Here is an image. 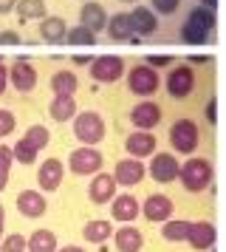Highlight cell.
Listing matches in <instances>:
<instances>
[{
  "mask_svg": "<svg viewBox=\"0 0 226 252\" xmlns=\"http://www.w3.org/2000/svg\"><path fill=\"white\" fill-rule=\"evenodd\" d=\"M215 26H218V20H215L212 9L198 6V9H192L190 12L187 23H184V29H181V40H184L187 46H203V43L212 37Z\"/></svg>",
  "mask_w": 226,
  "mask_h": 252,
  "instance_id": "6da1fadb",
  "label": "cell"
},
{
  "mask_svg": "<svg viewBox=\"0 0 226 252\" xmlns=\"http://www.w3.org/2000/svg\"><path fill=\"white\" fill-rule=\"evenodd\" d=\"M178 179L190 193H201L212 184V164L206 159H190L178 167Z\"/></svg>",
  "mask_w": 226,
  "mask_h": 252,
  "instance_id": "7a4b0ae2",
  "label": "cell"
},
{
  "mask_svg": "<svg viewBox=\"0 0 226 252\" xmlns=\"http://www.w3.org/2000/svg\"><path fill=\"white\" fill-rule=\"evenodd\" d=\"M74 136L85 145H96L105 139V119L96 111H82L74 119Z\"/></svg>",
  "mask_w": 226,
  "mask_h": 252,
  "instance_id": "3957f363",
  "label": "cell"
},
{
  "mask_svg": "<svg viewBox=\"0 0 226 252\" xmlns=\"http://www.w3.org/2000/svg\"><path fill=\"white\" fill-rule=\"evenodd\" d=\"M170 145L178 153H195V148H198V125L192 119H178L170 127Z\"/></svg>",
  "mask_w": 226,
  "mask_h": 252,
  "instance_id": "277c9868",
  "label": "cell"
},
{
  "mask_svg": "<svg viewBox=\"0 0 226 252\" xmlns=\"http://www.w3.org/2000/svg\"><path fill=\"white\" fill-rule=\"evenodd\" d=\"M68 167L77 176H88V173H99L102 167V153L93 145H85V148H77L71 156H68Z\"/></svg>",
  "mask_w": 226,
  "mask_h": 252,
  "instance_id": "5b68a950",
  "label": "cell"
},
{
  "mask_svg": "<svg viewBox=\"0 0 226 252\" xmlns=\"http://www.w3.org/2000/svg\"><path fill=\"white\" fill-rule=\"evenodd\" d=\"M127 88L136 94V96H150V94L158 91V74L153 65H136L130 74H127Z\"/></svg>",
  "mask_w": 226,
  "mask_h": 252,
  "instance_id": "8992f818",
  "label": "cell"
},
{
  "mask_svg": "<svg viewBox=\"0 0 226 252\" xmlns=\"http://www.w3.org/2000/svg\"><path fill=\"white\" fill-rule=\"evenodd\" d=\"M195 88V74L190 65H175L167 74V91L172 99H187Z\"/></svg>",
  "mask_w": 226,
  "mask_h": 252,
  "instance_id": "52a82bcc",
  "label": "cell"
},
{
  "mask_svg": "<svg viewBox=\"0 0 226 252\" xmlns=\"http://www.w3.org/2000/svg\"><path fill=\"white\" fill-rule=\"evenodd\" d=\"M122 74H124L122 57L105 54V57H96L90 63V77L96 82H116V80H122Z\"/></svg>",
  "mask_w": 226,
  "mask_h": 252,
  "instance_id": "ba28073f",
  "label": "cell"
},
{
  "mask_svg": "<svg viewBox=\"0 0 226 252\" xmlns=\"http://www.w3.org/2000/svg\"><path fill=\"white\" fill-rule=\"evenodd\" d=\"M178 159L172 156V153H156V159L150 164V176L156 179L158 184H170L178 179Z\"/></svg>",
  "mask_w": 226,
  "mask_h": 252,
  "instance_id": "9c48e42d",
  "label": "cell"
},
{
  "mask_svg": "<svg viewBox=\"0 0 226 252\" xmlns=\"http://www.w3.org/2000/svg\"><path fill=\"white\" fill-rule=\"evenodd\" d=\"M113 179H116V184H122V187H133V184H139L141 179H144V164L136 159V156L116 161V173H113Z\"/></svg>",
  "mask_w": 226,
  "mask_h": 252,
  "instance_id": "30bf717a",
  "label": "cell"
},
{
  "mask_svg": "<svg viewBox=\"0 0 226 252\" xmlns=\"http://www.w3.org/2000/svg\"><path fill=\"white\" fill-rule=\"evenodd\" d=\"M130 122H133L139 130H153V127L161 122V108L156 102H139L130 111Z\"/></svg>",
  "mask_w": 226,
  "mask_h": 252,
  "instance_id": "8fae6325",
  "label": "cell"
},
{
  "mask_svg": "<svg viewBox=\"0 0 226 252\" xmlns=\"http://www.w3.org/2000/svg\"><path fill=\"white\" fill-rule=\"evenodd\" d=\"M9 80L20 94H28L34 85H37V71L31 68L28 60H17V63L11 65V71H9Z\"/></svg>",
  "mask_w": 226,
  "mask_h": 252,
  "instance_id": "7c38bea8",
  "label": "cell"
},
{
  "mask_svg": "<svg viewBox=\"0 0 226 252\" xmlns=\"http://www.w3.org/2000/svg\"><path fill=\"white\" fill-rule=\"evenodd\" d=\"M88 195H90L93 204L111 201L113 195H116V179H113L111 173H96V179H93L90 187H88Z\"/></svg>",
  "mask_w": 226,
  "mask_h": 252,
  "instance_id": "4fadbf2b",
  "label": "cell"
},
{
  "mask_svg": "<svg viewBox=\"0 0 226 252\" xmlns=\"http://www.w3.org/2000/svg\"><path fill=\"white\" fill-rule=\"evenodd\" d=\"M62 173H65V167H62L59 159H45L40 164V170H37V184L43 190H56L59 182H62Z\"/></svg>",
  "mask_w": 226,
  "mask_h": 252,
  "instance_id": "5bb4252c",
  "label": "cell"
},
{
  "mask_svg": "<svg viewBox=\"0 0 226 252\" xmlns=\"http://www.w3.org/2000/svg\"><path fill=\"white\" fill-rule=\"evenodd\" d=\"M105 32L111 37L113 43H130L133 40V23H130V14H113L111 20L105 23Z\"/></svg>",
  "mask_w": 226,
  "mask_h": 252,
  "instance_id": "9a60e30c",
  "label": "cell"
},
{
  "mask_svg": "<svg viewBox=\"0 0 226 252\" xmlns=\"http://www.w3.org/2000/svg\"><path fill=\"white\" fill-rule=\"evenodd\" d=\"M17 210H20V216L26 218H40L48 210V204H45L43 193H37V190H23L20 195H17Z\"/></svg>",
  "mask_w": 226,
  "mask_h": 252,
  "instance_id": "2e32d148",
  "label": "cell"
},
{
  "mask_svg": "<svg viewBox=\"0 0 226 252\" xmlns=\"http://www.w3.org/2000/svg\"><path fill=\"white\" fill-rule=\"evenodd\" d=\"M124 148H127V153L136 156V159L153 156V153H156V136H153L150 130H139V133H133V136H127Z\"/></svg>",
  "mask_w": 226,
  "mask_h": 252,
  "instance_id": "e0dca14e",
  "label": "cell"
},
{
  "mask_svg": "<svg viewBox=\"0 0 226 252\" xmlns=\"http://www.w3.org/2000/svg\"><path fill=\"white\" fill-rule=\"evenodd\" d=\"M141 213H144V218L147 221H167L170 216H172V201H170L167 195H161V193H156V195H150L144 201V207H141Z\"/></svg>",
  "mask_w": 226,
  "mask_h": 252,
  "instance_id": "ac0fdd59",
  "label": "cell"
},
{
  "mask_svg": "<svg viewBox=\"0 0 226 252\" xmlns=\"http://www.w3.org/2000/svg\"><path fill=\"white\" fill-rule=\"evenodd\" d=\"M215 238H218V232H215V227L209 221H195V224H190L187 241H190L195 250H209L215 244Z\"/></svg>",
  "mask_w": 226,
  "mask_h": 252,
  "instance_id": "d6986e66",
  "label": "cell"
},
{
  "mask_svg": "<svg viewBox=\"0 0 226 252\" xmlns=\"http://www.w3.org/2000/svg\"><path fill=\"white\" fill-rule=\"evenodd\" d=\"M79 23L96 34V32H105L108 14H105V9H102L99 3H90V0H85V6L79 9Z\"/></svg>",
  "mask_w": 226,
  "mask_h": 252,
  "instance_id": "ffe728a7",
  "label": "cell"
},
{
  "mask_svg": "<svg viewBox=\"0 0 226 252\" xmlns=\"http://www.w3.org/2000/svg\"><path fill=\"white\" fill-rule=\"evenodd\" d=\"M141 213V207H139V201H136L130 193L124 195H113V207H111V216L116 218V221H124V224H130L136 216Z\"/></svg>",
  "mask_w": 226,
  "mask_h": 252,
  "instance_id": "44dd1931",
  "label": "cell"
},
{
  "mask_svg": "<svg viewBox=\"0 0 226 252\" xmlns=\"http://www.w3.org/2000/svg\"><path fill=\"white\" fill-rule=\"evenodd\" d=\"M130 23H133V34H153L158 29V20H156V12L153 9H147V6H136L133 14H130Z\"/></svg>",
  "mask_w": 226,
  "mask_h": 252,
  "instance_id": "7402d4cb",
  "label": "cell"
},
{
  "mask_svg": "<svg viewBox=\"0 0 226 252\" xmlns=\"http://www.w3.org/2000/svg\"><path fill=\"white\" fill-rule=\"evenodd\" d=\"M65 32H68V26L62 17H43L40 20V37H43V43H51V46L65 43Z\"/></svg>",
  "mask_w": 226,
  "mask_h": 252,
  "instance_id": "603a6c76",
  "label": "cell"
},
{
  "mask_svg": "<svg viewBox=\"0 0 226 252\" xmlns=\"http://www.w3.org/2000/svg\"><path fill=\"white\" fill-rule=\"evenodd\" d=\"M113 235H116V250L119 252H139L141 250V244H144V238H141V232L136 227H122V229H113Z\"/></svg>",
  "mask_w": 226,
  "mask_h": 252,
  "instance_id": "cb8c5ba5",
  "label": "cell"
},
{
  "mask_svg": "<svg viewBox=\"0 0 226 252\" xmlns=\"http://www.w3.org/2000/svg\"><path fill=\"white\" fill-rule=\"evenodd\" d=\"M51 119L54 122H65V119H74L77 116V99H74V94H62V96H54V102H51Z\"/></svg>",
  "mask_w": 226,
  "mask_h": 252,
  "instance_id": "d4e9b609",
  "label": "cell"
},
{
  "mask_svg": "<svg viewBox=\"0 0 226 252\" xmlns=\"http://www.w3.org/2000/svg\"><path fill=\"white\" fill-rule=\"evenodd\" d=\"M28 252H56V235L51 229H34L31 238L26 241Z\"/></svg>",
  "mask_w": 226,
  "mask_h": 252,
  "instance_id": "484cf974",
  "label": "cell"
},
{
  "mask_svg": "<svg viewBox=\"0 0 226 252\" xmlns=\"http://www.w3.org/2000/svg\"><path fill=\"white\" fill-rule=\"evenodd\" d=\"M14 9H17V20L28 23V20H43L48 6H45V0H20V3H14Z\"/></svg>",
  "mask_w": 226,
  "mask_h": 252,
  "instance_id": "4316f807",
  "label": "cell"
},
{
  "mask_svg": "<svg viewBox=\"0 0 226 252\" xmlns=\"http://www.w3.org/2000/svg\"><path fill=\"white\" fill-rule=\"evenodd\" d=\"M111 221H88L85 227H82V235L90 241V244H105V241L111 238Z\"/></svg>",
  "mask_w": 226,
  "mask_h": 252,
  "instance_id": "83f0119b",
  "label": "cell"
},
{
  "mask_svg": "<svg viewBox=\"0 0 226 252\" xmlns=\"http://www.w3.org/2000/svg\"><path fill=\"white\" fill-rule=\"evenodd\" d=\"M51 91H54V96L74 94L77 91V74H71V71H56L54 77H51Z\"/></svg>",
  "mask_w": 226,
  "mask_h": 252,
  "instance_id": "f1b7e54d",
  "label": "cell"
},
{
  "mask_svg": "<svg viewBox=\"0 0 226 252\" xmlns=\"http://www.w3.org/2000/svg\"><path fill=\"white\" fill-rule=\"evenodd\" d=\"M65 43L68 46H93V43H96V34L79 23L77 29H68L65 32Z\"/></svg>",
  "mask_w": 226,
  "mask_h": 252,
  "instance_id": "f546056e",
  "label": "cell"
},
{
  "mask_svg": "<svg viewBox=\"0 0 226 252\" xmlns=\"http://www.w3.org/2000/svg\"><path fill=\"white\" fill-rule=\"evenodd\" d=\"M37 153H40V150L34 148L28 139H20V142L11 148V156L20 161V164H34V161H37Z\"/></svg>",
  "mask_w": 226,
  "mask_h": 252,
  "instance_id": "4dcf8cb0",
  "label": "cell"
},
{
  "mask_svg": "<svg viewBox=\"0 0 226 252\" xmlns=\"http://www.w3.org/2000/svg\"><path fill=\"white\" fill-rule=\"evenodd\" d=\"M187 232H190V221H167L161 235L167 241H187Z\"/></svg>",
  "mask_w": 226,
  "mask_h": 252,
  "instance_id": "1f68e13d",
  "label": "cell"
},
{
  "mask_svg": "<svg viewBox=\"0 0 226 252\" xmlns=\"http://www.w3.org/2000/svg\"><path fill=\"white\" fill-rule=\"evenodd\" d=\"M23 139H28L37 150H43L45 145H48V139H51V133H48V127H43V125H31L28 130H26V136Z\"/></svg>",
  "mask_w": 226,
  "mask_h": 252,
  "instance_id": "d6a6232c",
  "label": "cell"
},
{
  "mask_svg": "<svg viewBox=\"0 0 226 252\" xmlns=\"http://www.w3.org/2000/svg\"><path fill=\"white\" fill-rule=\"evenodd\" d=\"M11 161H14V156H11V150L6 148V145H0V193L6 190V184H9V167Z\"/></svg>",
  "mask_w": 226,
  "mask_h": 252,
  "instance_id": "836d02e7",
  "label": "cell"
},
{
  "mask_svg": "<svg viewBox=\"0 0 226 252\" xmlns=\"http://www.w3.org/2000/svg\"><path fill=\"white\" fill-rule=\"evenodd\" d=\"M0 252H26V238H23L20 232H14V235H9V238L3 241Z\"/></svg>",
  "mask_w": 226,
  "mask_h": 252,
  "instance_id": "e575fe53",
  "label": "cell"
},
{
  "mask_svg": "<svg viewBox=\"0 0 226 252\" xmlns=\"http://www.w3.org/2000/svg\"><path fill=\"white\" fill-rule=\"evenodd\" d=\"M14 125H17L14 114L11 111H0V136H9L11 130H14Z\"/></svg>",
  "mask_w": 226,
  "mask_h": 252,
  "instance_id": "d590c367",
  "label": "cell"
},
{
  "mask_svg": "<svg viewBox=\"0 0 226 252\" xmlns=\"http://www.w3.org/2000/svg\"><path fill=\"white\" fill-rule=\"evenodd\" d=\"M153 6H156L158 14H172L175 9H178V0H150Z\"/></svg>",
  "mask_w": 226,
  "mask_h": 252,
  "instance_id": "8d00e7d4",
  "label": "cell"
},
{
  "mask_svg": "<svg viewBox=\"0 0 226 252\" xmlns=\"http://www.w3.org/2000/svg\"><path fill=\"white\" fill-rule=\"evenodd\" d=\"M20 43V34L17 32H3L0 34V46H17Z\"/></svg>",
  "mask_w": 226,
  "mask_h": 252,
  "instance_id": "74e56055",
  "label": "cell"
},
{
  "mask_svg": "<svg viewBox=\"0 0 226 252\" xmlns=\"http://www.w3.org/2000/svg\"><path fill=\"white\" fill-rule=\"evenodd\" d=\"M206 119H209V122H218V102H215V99L206 102Z\"/></svg>",
  "mask_w": 226,
  "mask_h": 252,
  "instance_id": "f35d334b",
  "label": "cell"
},
{
  "mask_svg": "<svg viewBox=\"0 0 226 252\" xmlns=\"http://www.w3.org/2000/svg\"><path fill=\"white\" fill-rule=\"evenodd\" d=\"M6 82H9V71L3 68V63H0V96H3V91H6Z\"/></svg>",
  "mask_w": 226,
  "mask_h": 252,
  "instance_id": "ab89813d",
  "label": "cell"
},
{
  "mask_svg": "<svg viewBox=\"0 0 226 252\" xmlns=\"http://www.w3.org/2000/svg\"><path fill=\"white\" fill-rule=\"evenodd\" d=\"M167 63H170V57H156V54L147 60V65H153V68H158V65H167Z\"/></svg>",
  "mask_w": 226,
  "mask_h": 252,
  "instance_id": "60d3db41",
  "label": "cell"
},
{
  "mask_svg": "<svg viewBox=\"0 0 226 252\" xmlns=\"http://www.w3.org/2000/svg\"><path fill=\"white\" fill-rule=\"evenodd\" d=\"M14 3H17V0H0V14H9L11 9H14Z\"/></svg>",
  "mask_w": 226,
  "mask_h": 252,
  "instance_id": "b9f144b4",
  "label": "cell"
},
{
  "mask_svg": "<svg viewBox=\"0 0 226 252\" xmlns=\"http://www.w3.org/2000/svg\"><path fill=\"white\" fill-rule=\"evenodd\" d=\"M56 252H88V250H82V247H74V244H71V247H62V250H56Z\"/></svg>",
  "mask_w": 226,
  "mask_h": 252,
  "instance_id": "7bdbcfd3",
  "label": "cell"
},
{
  "mask_svg": "<svg viewBox=\"0 0 226 252\" xmlns=\"http://www.w3.org/2000/svg\"><path fill=\"white\" fill-rule=\"evenodd\" d=\"M201 6H203V9H212V12H215V6H218V0H201Z\"/></svg>",
  "mask_w": 226,
  "mask_h": 252,
  "instance_id": "ee69618b",
  "label": "cell"
},
{
  "mask_svg": "<svg viewBox=\"0 0 226 252\" xmlns=\"http://www.w3.org/2000/svg\"><path fill=\"white\" fill-rule=\"evenodd\" d=\"M3 221H6V213H3V204H0V235H3Z\"/></svg>",
  "mask_w": 226,
  "mask_h": 252,
  "instance_id": "f6af8a7d",
  "label": "cell"
},
{
  "mask_svg": "<svg viewBox=\"0 0 226 252\" xmlns=\"http://www.w3.org/2000/svg\"><path fill=\"white\" fill-rule=\"evenodd\" d=\"M122 3H136V0H122Z\"/></svg>",
  "mask_w": 226,
  "mask_h": 252,
  "instance_id": "bcb514c9",
  "label": "cell"
}]
</instances>
